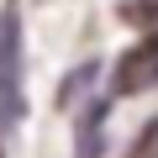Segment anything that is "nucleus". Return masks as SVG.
I'll list each match as a JSON object with an SVG mask.
<instances>
[{"label": "nucleus", "mask_w": 158, "mask_h": 158, "mask_svg": "<svg viewBox=\"0 0 158 158\" xmlns=\"http://www.w3.org/2000/svg\"><path fill=\"white\" fill-rule=\"evenodd\" d=\"M0 116H21V32L16 16H0Z\"/></svg>", "instance_id": "1"}, {"label": "nucleus", "mask_w": 158, "mask_h": 158, "mask_svg": "<svg viewBox=\"0 0 158 158\" xmlns=\"http://www.w3.org/2000/svg\"><path fill=\"white\" fill-rule=\"evenodd\" d=\"M158 85V37H142L132 53H121V63H116V74H111V95H142V90H153Z\"/></svg>", "instance_id": "2"}, {"label": "nucleus", "mask_w": 158, "mask_h": 158, "mask_svg": "<svg viewBox=\"0 0 158 158\" xmlns=\"http://www.w3.org/2000/svg\"><path fill=\"white\" fill-rule=\"evenodd\" d=\"M127 158H158V116H153V121L137 132V142L127 148Z\"/></svg>", "instance_id": "3"}, {"label": "nucleus", "mask_w": 158, "mask_h": 158, "mask_svg": "<svg viewBox=\"0 0 158 158\" xmlns=\"http://www.w3.org/2000/svg\"><path fill=\"white\" fill-rule=\"evenodd\" d=\"M0 158H6V153H0Z\"/></svg>", "instance_id": "4"}]
</instances>
